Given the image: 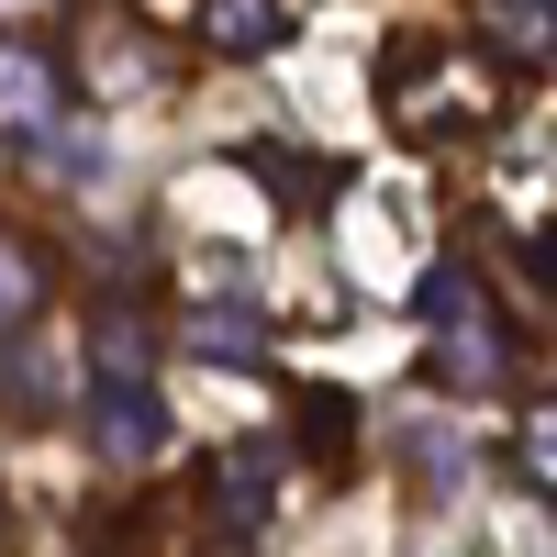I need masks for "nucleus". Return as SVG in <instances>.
<instances>
[{
	"label": "nucleus",
	"instance_id": "f257e3e1",
	"mask_svg": "<svg viewBox=\"0 0 557 557\" xmlns=\"http://www.w3.org/2000/svg\"><path fill=\"white\" fill-rule=\"evenodd\" d=\"M157 446H168V412L134 391V380H112L101 391V457H157Z\"/></svg>",
	"mask_w": 557,
	"mask_h": 557
},
{
	"label": "nucleus",
	"instance_id": "f03ea898",
	"mask_svg": "<svg viewBox=\"0 0 557 557\" xmlns=\"http://www.w3.org/2000/svg\"><path fill=\"white\" fill-rule=\"evenodd\" d=\"M201 34L223 45V57H268V45L290 34V0H212V12H201Z\"/></svg>",
	"mask_w": 557,
	"mask_h": 557
},
{
	"label": "nucleus",
	"instance_id": "7ed1b4c3",
	"mask_svg": "<svg viewBox=\"0 0 557 557\" xmlns=\"http://www.w3.org/2000/svg\"><path fill=\"white\" fill-rule=\"evenodd\" d=\"M45 112H57V67H45L34 57V45H0V123H45Z\"/></svg>",
	"mask_w": 557,
	"mask_h": 557
},
{
	"label": "nucleus",
	"instance_id": "20e7f679",
	"mask_svg": "<svg viewBox=\"0 0 557 557\" xmlns=\"http://www.w3.org/2000/svg\"><path fill=\"white\" fill-rule=\"evenodd\" d=\"M45 290H57V278H45V246L0 235V335H12V323H34V312H45Z\"/></svg>",
	"mask_w": 557,
	"mask_h": 557
},
{
	"label": "nucleus",
	"instance_id": "39448f33",
	"mask_svg": "<svg viewBox=\"0 0 557 557\" xmlns=\"http://www.w3.org/2000/svg\"><path fill=\"white\" fill-rule=\"evenodd\" d=\"M290 424H301V457H335V469H346V446H357V412H346L335 391H301V401H290Z\"/></svg>",
	"mask_w": 557,
	"mask_h": 557
},
{
	"label": "nucleus",
	"instance_id": "423d86ee",
	"mask_svg": "<svg viewBox=\"0 0 557 557\" xmlns=\"http://www.w3.org/2000/svg\"><path fill=\"white\" fill-rule=\"evenodd\" d=\"M190 346H201L212 368H246V357H257V323H235V312H201V323H190Z\"/></svg>",
	"mask_w": 557,
	"mask_h": 557
},
{
	"label": "nucleus",
	"instance_id": "0eeeda50",
	"mask_svg": "<svg viewBox=\"0 0 557 557\" xmlns=\"http://www.w3.org/2000/svg\"><path fill=\"white\" fill-rule=\"evenodd\" d=\"M0 524H12V513H0Z\"/></svg>",
	"mask_w": 557,
	"mask_h": 557
}]
</instances>
